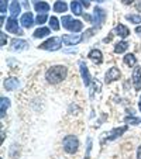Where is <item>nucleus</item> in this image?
<instances>
[{
    "label": "nucleus",
    "mask_w": 141,
    "mask_h": 159,
    "mask_svg": "<svg viewBox=\"0 0 141 159\" xmlns=\"http://www.w3.org/2000/svg\"><path fill=\"white\" fill-rule=\"evenodd\" d=\"M23 4H24V7H26V9H30V4H28V2H27V0H24V2H23Z\"/></svg>",
    "instance_id": "obj_34"
},
{
    "label": "nucleus",
    "mask_w": 141,
    "mask_h": 159,
    "mask_svg": "<svg viewBox=\"0 0 141 159\" xmlns=\"http://www.w3.org/2000/svg\"><path fill=\"white\" fill-rule=\"evenodd\" d=\"M133 84L135 90H141V66H135L133 72Z\"/></svg>",
    "instance_id": "obj_9"
},
{
    "label": "nucleus",
    "mask_w": 141,
    "mask_h": 159,
    "mask_svg": "<svg viewBox=\"0 0 141 159\" xmlns=\"http://www.w3.org/2000/svg\"><path fill=\"white\" fill-rule=\"evenodd\" d=\"M87 57L90 58V59L93 61V62L96 63V65H100V63L103 62V57H102V52L99 51V49H92V51L89 52V55Z\"/></svg>",
    "instance_id": "obj_12"
},
{
    "label": "nucleus",
    "mask_w": 141,
    "mask_h": 159,
    "mask_svg": "<svg viewBox=\"0 0 141 159\" xmlns=\"http://www.w3.org/2000/svg\"><path fill=\"white\" fill-rule=\"evenodd\" d=\"M68 10V6H66L65 2H62V0H57L54 4V11L57 13H63Z\"/></svg>",
    "instance_id": "obj_18"
},
{
    "label": "nucleus",
    "mask_w": 141,
    "mask_h": 159,
    "mask_svg": "<svg viewBox=\"0 0 141 159\" xmlns=\"http://www.w3.org/2000/svg\"><path fill=\"white\" fill-rule=\"evenodd\" d=\"M49 25H51V28L54 31L59 30V21H58V18L57 17H51V18H49Z\"/></svg>",
    "instance_id": "obj_25"
},
{
    "label": "nucleus",
    "mask_w": 141,
    "mask_h": 159,
    "mask_svg": "<svg viewBox=\"0 0 141 159\" xmlns=\"http://www.w3.org/2000/svg\"><path fill=\"white\" fill-rule=\"evenodd\" d=\"M97 2H103V0H97Z\"/></svg>",
    "instance_id": "obj_38"
},
{
    "label": "nucleus",
    "mask_w": 141,
    "mask_h": 159,
    "mask_svg": "<svg viewBox=\"0 0 141 159\" xmlns=\"http://www.w3.org/2000/svg\"><path fill=\"white\" fill-rule=\"evenodd\" d=\"M49 33H51V31H49V28L41 27V28H38V30L34 31V38H42V37H47Z\"/></svg>",
    "instance_id": "obj_20"
},
{
    "label": "nucleus",
    "mask_w": 141,
    "mask_h": 159,
    "mask_svg": "<svg viewBox=\"0 0 141 159\" xmlns=\"http://www.w3.org/2000/svg\"><path fill=\"white\" fill-rule=\"evenodd\" d=\"M18 84H20L18 80L14 78H10V79H6V80H4V87H6V90H10V92L17 89Z\"/></svg>",
    "instance_id": "obj_14"
},
{
    "label": "nucleus",
    "mask_w": 141,
    "mask_h": 159,
    "mask_svg": "<svg viewBox=\"0 0 141 159\" xmlns=\"http://www.w3.org/2000/svg\"><path fill=\"white\" fill-rule=\"evenodd\" d=\"M82 41L81 34H66L62 37V42L65 45H76Z\"/></svg>",
    "instance_id": "obj_7"
},
{
    "label": "nucleus",
    "mask_w": 141,
    "mask_h": 159,
    "mask_svg": "<svg viewBox=\"0 0 141 159\" xmlns=\"http://www.w3.org/2000/svg\"><path fill=\"white\" fill-rule=\"evenodd\" d=\"M4 24V16H2V23H0V25H3Z\"/></svg>",
    "instance_id": "obj_36"
},
{
    "label": "nucleus",
    "mask_w": 141,
    "mask_h": 159,
    "mask_svg": "<svg viewBox=\"0 0 141 159\" xmlns=\"http://www.w3.org/2000/svg\"><path fill=\"white\" fill-rule=\"evenodd\" d=\"M6 30L9 31V33L16 34V35H23V30L18 27V23H17V20H16L14 17H10L9 20H7V23H6Z\"/></svg>",
    "instance_id": "obj_5"
},
{
    "label": "nucleus",
    "mask_w": 141,
    "mask_h": 159,
    "mask_svg": "<svg viewBox=\"0 0 141 159\" xmlns=\"http://www.w3.org/2000/svg\"><path fill=\"white\" fill-rule=\"evenodd\" d=\"M10 106V100L9 99H6V97H2V118L4 117V114H6V110H7V107Z\"/></svg>",
    "instance_id": "obj_24"
},
{
    "label": "nucleus",
    "mask_w": 141,
    "mask_h": 159,
    "mask_svg": "<svg viewBox=\"0 0 141 159\" xmlns=\"http://www.w3.org/2000/svg\"><path fill=\"white\" fill-rule=\"evenodd\" d=\"M47 18H48V17H47V14H45V13H41V14L37 16L35 23H37L38 25H41V24H44L45 21H47Z\"/></svg>",
    "instance_id": "obj_27"
},
{
    "label": "nucleus",
    "mask_w": 141,
    "mask_h": 159,
    "mask_svg": "<svg viewBox=\"0 0 141 159\" xmlns=\"http://www.w3.org/2000/svg\"><path fill=\"white\" fill-rule=\"evenodd\" d=\"M28 42L24 41V39H13L12 41V49L13 51H21V49H26L27 48Z\"/></svg>",
    "instance_id": "obj_11"
},
{
    "label": "nucleus",
    "mask_w": 141,
    "mask_h": 159,
    "mask_svg": "<svg viewBox=\"0 0 141 159\" xmlns=\"http://www.w3.org/2000/svg\"><path fill=\"white\" fill-rule=\"evenodd\" d=\"M117 79H120V70L117 69V68H110L105 76V82L106 83H110V82H114Z\"/></svg>",
    "instance_id": "obj_8"
},
{
    "label": "nucleus",
    "mask_w": 141,
    "mask_h": 159,
    "mask_svg": "<svg viewBox=\"0 0 141 159\" xmlns=\"http://www.w3.org/2000/svg\"><path fill=\"white\" fill-rule=\"evenodd\" d=\"M20 10H21V7H20V4L17 3V0H14L12 3V6H10V14H12V17H17L18 14H20Z\"/></svg>",
    "instance_id": "obj_19"
},
{
    "label": "nucleus",
    "mask_w": 141,
    "mask_h": 159,
    "mask_svg": "<svg viewBox=\"0 0 141 159\" xmlns=\"http://www.w3.org/2000/svg\"><path fill=\"white\" fill-rule=\"evenodd\" d=\"M61 42L62 38H58V37H52V38L47 39L45 42H42L41 45H38L40 49H47V51H57L61 48Z\"/></svg>",
    "instance_id": "obj_4"
},
{
    "label": "nucleus",
    "mask_w": 141,
    "mask_h": 159,
    "mask_svg": "<svg viewBox=\"0 0 141 159\" xmlns=\"http://www.w3.org/2000/svg\"><path fill=\"white\" fill-rule=\"evenodd\" d=\"M127 131V125H124V127H121V128H116V129H113V131H110L107 134V139H114V138H117V137H120L123 132H126Z\"/></svg>",
    "instance_id": "obj_16"
},
{
    "label": "nucleus",
    "mask_w": 141,
    "mask_h": 159,
    "mask_svg": "<svg viewBox=\"0 0 141 159\" xmlns=\"http://www.w3.org/2000/svg\"><path fill=\"white\" fill-rule=\"evenodd\" d=\"M81 73H82V78H83L85 86H89L90 84V75H89V70H87V66L85 65L83 62H81Z\"/></svg>",
    "instance_id": "obj_13"
},
{
    "label": "nucleus",
    "mask_w": 141,
    "mask_h": 159,
    "mask_svg": "<svg viewBox=\"0 0 141 159\" xmlns=\"http://www.w3.org/2000/svg\"><path fill=\"white\" fill-rule=\"evenodd\" d=\"M135 7H137V10H140V11H141V0H137V3H135Z\"/></svg>",
    "instance_id": "obj_32"
},
{
    "label": "nucleus",
    "mask_w": 141,
    "mask_h": 159,
    "mask_svg": "<svg viewBox=\"0 0 141 159\" xmlns=\"http://www.w3.org/2000/svg\"><path fill=\"white\" fill-rule=\"evenodd\" d=\"M137 159H141V145L138 147V149H137Z\"/></svg>",
    "instance_id": "obj_31"
},
{
    "label": "nucleus",
    "mask_w": 141,
    "mask_h": 159,
    "mask_svg": "<svg viewBox=\"0 0 141 159\" xmlns=\"http://www.w3.org/2000/svg\"><path fill=\"white\" fill-rule=\"evenodd\" d=\"M121 2H123L124 4H131L133 2H134V0H121Z\"/></svg>",
    "instance_id": "obj_35"
},
{
    "label": "nucleus",
    "mask_w": 141,
    "mask_h": 159,
    "mask_svg": "<svg viewBox=\"0 0 141 159\" xmlns=\"http://www.w3.org/2000/svg\"><path fill=\"white\" fill-rule=\"evenodd\" d=\"M124 63H126L127 66H134L135 63H137V59H135V57L133 54H127L126 57H124Z\"/></svg>",
    "instance_id": "obj_23"
},
{
    "label": "nucleus",
    "mask_w": 141,
    "mask_h": 159,
    "mask_svg": "<svg viewBox=\"0 0 141 159\" xmlns=\"http://www.w3.org/2000/svg\"><path fill=\"white\" fill-rule=\"evenodd\" d=\"M138 107H140V110H141V97H140V102H138Z\"/></svg>",
    "instance_id": "obj_37"
},
{
    "label": "nucleus",
    "mask_w": 141,
    "mask_h": 159,
    "mask_svg": "<svg viewBox=\"0 0 141 159\" xmlns=\"http://www.w3.org/2000/svg\"><path fill=\"white\" fill-rule=\"evenodd\" d=\"M126 18H127L129 21H131V23H134V24H140V23H141V16L129 14V16H126Z\"/></svg>",
    "instance_id": "obj_26"
},
{
    "label": "nucleus",
    "mask_w": 141,
    "mask_h": 159,
    "mask_svg": "<svg viewBox=\"0 0 141 159\" xmlns=\"http://www.w3.org/2000/svg\"><path fill=\"white\" fill-rule=\"evenodd\" d=\"M68 68L62 65H57V66H51L47 72H45V80L48 82L52 86H58V84L63 83L68 79Z\"/></svg>",
    "instance_id": "obj_1"
},
{
    "label": "nucleus",
    "mask_w": 141,
    "mask_h": 159,
    "mask_svg": "<svg viewBox=\"0 0 141 159\" xmlns=\"http://www.w3.org/2000/svg\"><path fill=\"white\" fill-rule=\"evenodd\" d=\"M61 23H62V25L66 30L72 31V33H79V31L83 28V23L79 20H73L71 16H63Z\"/></svg>",
    "instance_id": "obj_3"
},
{
    "label": "nucleus",
    "mask_w": 141,
    "mask_h": 159,
    "mask_svg": "<svg viewBox=\"0 0 141 159\" xmlns=\"http://www.w3.org/2000/svg\"><path fill=\"white\" fill-rule=\"evenodd\" d=\"M114 31H116V34L119 37H121V38H126L127 35H130V30L123 24H119L116 28H114Z\"/></svg>",
    "instance_id": "obj_15"
},
{
    "label": "nucleus",
    "mask_w": 141,
    "mask_h": 159,
    "mask_svg": "<svg viewBox=\"0 0 141 159\" xmlns=\"http://www.w3.org/2000/svg\"><path fill=\"white\" fill-rule=\"evenodd\" d=\"M35 11L40 13H47L49 10V4L48 3H45V2H35Z\"/></svg>",
    "instance_id": "obj_17"
},
{
    "label": "nucleus",
    "mask_w": 141,
    "mask_h": 159,
    "mask_svg": "<svg viewBox=\"0 0 141 159\" xmlns=\"http://www.w3.org/2000/svg\"><path fill=\"white\" fill-rule=\"evenodd\" d=\"M62 148L68 155H75L79 149V141L75 135H66L62 141Z\"/></svg>",
    "instance_id": "obj_2"
},
{
    "label": "nucleus",
    "mask_w": 141,
    "mask_h": 159,
    "mask_svg": "<svg viewBox=\"0 0 141 159\" xmlns=\"http://www.w3.org/2000/svg\"><path fill=\"white\" fill-rule=\"evenodd\" d=\"M126 123L127 124H140V118H135V117H126Z\"/></svg>",
    "instance_id": "obj_28"
},
{
    "label": "nucleus",
    "mask_w": 141,
    "mask_h": 159,
    "mask_svg": "<svg viewBox=\"0 0 141 159\" xmlns=\"http://www.w3.org/2000/svg\"><path fill=\"white\" fill-rule=\"evenodd\" d=\"M135 33H137V34H138V35H140V37H141V25H138V27H137V28H135Z\"/></svg>",
    "instance_id": "obj_33"
},
{
    "label": "nucleus",
    "mask_w": 141,
    "mask_h": 159,
    "mask_svg": "<svg viewBox=\"0 0 141 159\" xmlns=\"http://www.w3.org/2000/svg\"><path fill=\"white\" fill-rule=\"evenodd\" d=\"M71 9H72L73 14H76V16H81L82 14V4L79 3L78 0H73L72 3H71Z\"/></svg>",
    "instance_id": "obj_22"
},
{
    "label": "nucleus",
    "mask_w": 141,
    "mask_h": 159,
    "mask_svg": "<svg viewBox=\"0 0 141 159\" xmlns=\"http://www.w3.org/2000/svg\"><path fill=\"white\" fill-rule=\"evenodd\" d=\"M0 37H2V47H4L6 42H7V37H6V34L4 33H0Z\"/></svg>",
    "instance_id": "obj_30"
},
{
    "label": "nucleus",
    "mask_w": 141,
    "mask_h": 159,
    "mask_svg": "<svg viewBox=\"0 0 141 159\" xmlns=\"http://www.w3.org/2000/svg\"><path fill=\"white\" fill-rule=\"evenodd\" d=\"M6 9H7V0H0V11H2V14L6 13Z\"/></svg>",
    "instance_id": "obj_29"
},
{
    "label": "nucleus",
    "mask_w": 141,
    "mask_h": 159,
    "mask_svg": "<svg viewBox=\"0 0 141 159\" xmlns=\"http://www.w3.org/2000/svg\"><path fill=\"white\" fill-rule=\"evenodd\" d=\"M20 23H21V25H23V27H24V28H31V27H33V24H34L33 14H31L30 11L24 13V14L21 16V20H20Z\"/></svg>",
    "instance_id": "obj_10"
},
{
    "label": "nucleus",
    "mask_w": 141,
    "mask_h": 159,
    "mask_svg": "<svg viewBox=\"0 0 141 159\" xmlns=\"http://www.w3.org/2000/svg\"><path fill=\"white\" fill-rule=\"evenodd\" d=\"M127 48H129V42L121 41V42H119V44H116V47H114V52H116V54H123Z\"/></svg>",
    "instance_id": "obj_21"
},
{
    "label": "nucleus",
    "mask_w": 141,
    "mask_h": 159,
    "mask_svg": "<svg viewBox=\"0 0 141 159\" xmlns=\"http://www.w3.org/2000/svg\"><path fill=\"white\" fill-rule=\"evenodd\" d=\"M93 17H95V25L100 27L106 20V11L103 9H100V7H96L93 10Z\"/></svg>",
    "instance_id": "obj_6"
}]
</instances>
